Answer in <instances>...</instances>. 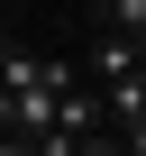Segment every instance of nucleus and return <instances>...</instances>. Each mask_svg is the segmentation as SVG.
<instances>
[{
  "mask_svg": "<svg viewBox=\"0 0 146 156\" xmlns=\"http://www.w3.org/2000/svg\"><path fill=\"white\" fill-rule=\"evenodd\" d=\"M64 92H73V64L9 37V64H0V129H9V138H46L55 110H64Z\"/></svg>",
  "mask_w": 146,
  "mask_h": 156,
  "instance_id": "nucleus-1",
  "label": "nucleus"
},
{
  "mask_svg": "<svg viewBox=\"0 0 146 156\" xmlns=\"http://www.w3.org/2000/svg\"><path fill=\"white\" fill-rule=\"evenodd\" d=\"M101 101H110V129L128 138V129L146 119V64H137V73H110V83H101Z\"/></svg>",
  "mask_w": 146,
  "mask_h": 156,
  "instance_id": "nucleus-2",
  "label": "nucleus"
},
{
  "mask_svg": "<svg viewBox=\"0 0 146 156\" xmlns=\"http://www.w3.org/2000/svg\"><path fill=\"white\" fill-rule=\"evenodd\" d=\"M101 28H128V37H146V0H101Z\"/></svg>",
  "mask_w": 146,
  "mask_h": 156,
  "instance_id": "nucleus-3",
  "label": "nucleus"
}]
</instances>
